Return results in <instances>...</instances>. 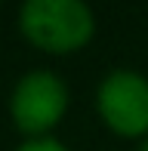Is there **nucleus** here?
I'll return each mask as SVG.
<instances>
[{
	"label": "nucleus",
	"instance_id": "obj_1",
	"mask_svg": "<svg viewBox=\"0 0 148 151\" xmlns=\"http://www.w3.org/2000/svg\"><path fill=\"white\" fill-rule=\"evenodd\" d=\"M16 25L19 34L46 56H74L96 37V12L83 0H25Z\"/></svg>",
	"mask_w": 148,
	"mask_h": 151
},
{
	"label": "nucleus",
	"instance_id": "obj_3",
	"mask_svg": "<svg viewBox=\"0 0 148 151\" xmlns=\"http://www.w3.org/2000/svg\"><path fill=\"white\" fill-rule=\"evenodd\" d=\"M96 114L120 139H148V77L136 68H114L96 86Z\"/></svg>",
	"mask_w": 148,
	"mask_h": 151
},
{
	"label": "nucleus",
	"instance_id": "obj_2",
	"mask_svg": "<svg viewBox=\"0 0 148 151\" xmlns=\"http://www.w3.org/2000/svg\"><path fill=\"white\" fill-rule=\"evenodd\" d=\"M71 108V90L56 71L31 68L9 93V120L25 139H46L56 133Z\"/></svg>",
	"mask_w": 148,
	"mask_h": 151
},
{
	"label": "nucleus",
	"instance_id": "obj_5",
	"mask_svg": "<svg viewBox=\"0 0 148 151\" xmlns=\"http://www.w3.org/2000/svg\"><path fill=\"white\" fill-rule=\"evenodd\" d=\"M139 151H148V139H145V142H142V145H139Z\"/></svg>",
	"mask_w": 148,
	"mask_h": 151
},
{
	"label": "nucleus",
	"instance_id": "obj_4",
	"mask_svg": "<svg viewBox=\"0 0 148 151\" xmlns=\"http://www.w3.org/2000/svg\"><path fill=\"white\" fill-rule=\"evenodd\" d=\"M12 151H71V148L56 136H46V139H22Z\"/></svg>",
	"mask_w": 148,
	"mask_h": 151
}]
</instances>
